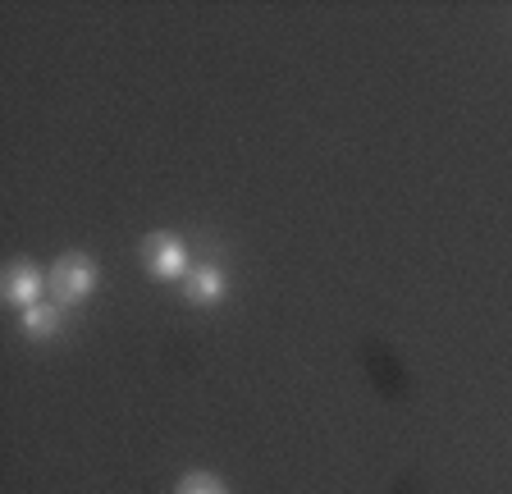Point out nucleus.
Listing matches in <instances>:
<instances>
[{
    "instance_id": "7ed1b4c3",
    "label": "nucleus",
    "mask_w": 512,
    "mask_h": 494,
    "mask_svg": "<svg viewBox=\"0 0 512 494\" xmlns=\"http://www.w3.org/2000/svg\"><path fill=\"white\" fill-rule=\"evenodd\" d=\"M0 293H5V302H10V307L28 312V307H37V302H42V293H51V284H46V270L37 266V261L14 257L10 266H5V275H0Z\"/></svg>"
},
{
    "instance_id": "39448f33",
    "label": "nucleus",
    "mask_w": 512,
    "mask_h": 494,
    "mask_svg": "<svg viewBox=\"0 0 512 494\" xmlns=\"http://www.w3.org/2000/svg\"><path fill=\"white\" fill-rule=\"evenodd\" d=\"M64 321H69V307H60V302H37V307L19 312V330L28 339H42V344L64 330Z\"/></svg>"
},
{
    "instance_id": "20e7f679",
    "label": "nucleus",
    "mask_w": 512,
    "mask_h": 494,
    "mask_svg": "<svg viewBox=\"0 0 512 494\" xmlns=\"http://www.w3.org/2000/svg\"><path fill=\"white\" fill-rule=\"evenodd\" d=\"M229 298V275H224L215 261H202V266L188 270V280H183V302L192 307H215V302Z\"/></svg>"
},
{
    "instance_id": "423d86ee",
    "label": "nucleus",
    "mask_w": 512,
    "mask_h": 494,
    "mask_svg": "<svg viewBox=\"0 0 512 494\" xmlns=\"http://www.w3.org/2000/svg\"><path fill=\"white\" fill-rule=\"evenodd\" d=\"M174 494H229V490H224V481L211 472H188L179 485H174Z\"/></svg>"
},
{
    "instance_id": "f257e3e1",
    "label": "nucleus",
    "mask_w": 512,
    "mask_h": 494,
    "mask_svg": "<svg viewBox=\"0 0 512 494\" xmlns=\"http://www.w3.org/2000/svg\"><path fill=\"white\" fill-rule=\"evenodd\" d=\"M96 280H101V270H96V261L87 257V252H64V257L46 270L51 302H60V307H83V302L92 298Z\"/></svg>"
},
{
    "instance_id": "f03ea898",
    "label": "nucleus",
    "mask_w": 512,
    "mask_h": 494,
    "mask_svg": "<svg viewBox=\"0 0 512 494\" xmlns=\"http://www.w3.org/2000/svg\"><path fill=\"white\" fill-rule=\"evenodd\" d=\"M142 266H147V275L156 284L188 280V270H192L188 243H183L179 234H170V229H156V234L142 238Z\"/></svg>"
}]
</instances>
